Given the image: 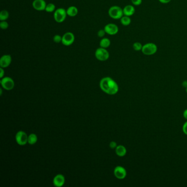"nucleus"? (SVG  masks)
Segmentation results:
<instances>
[{"mask_svg":"<svg viewBox=\"0 0 187 187\" xmlns=\"http://www.w3.org/2000/svg\"><path fill=\"white\" fill-rule=\"evenodd\" d=\"M100 87L103 91L109 94H115L118 92L117 83L110 77L103 78L101 81Z\"/></svg>","mask_w":187,"mask_h":187,"instance_id":"nucleus-1","label":"nucleus"},{"mask_svg":"<svg viewBox=\"0 0 187 187\" xmlns=\"http://www.w3.org/2000/svg\"><path fill=\"white\" fill-rule=\"evenodd\" d=\"M108 14L113 19H120L124 16L123 9L118 6H111L109 9Z\"/></svg>","mask_w":187,"mask_h":187,"instance_id":"nucleus-2","label":"nucleus"},{"mask_svg":"<svg viewBox=\"0 0 187 187\" xmlns=\"http://www.w3.org/2000/svg\"><path fill=\"white\" fill-rule=\"evenodd\" d=\"M157 51V44L153 42H149L143 45L141 52L146 55H155Z\"/></svg>","mask_w":187,"mask_h":187,"instance_id":"nucleus-3","label":"nucleus"},{"mask_svg":"<svg viewBox=\"0 0 187 187\" xmlns=\"http://www.w3.org/2000/svg\"><path fill=\"white\" fill-rule=\"evenodd\" d=\"M66 10L63 8L57 9L54 13V19L55 22L58 23H61L65 21L67 16Z\"/></svg>","mask_w":187,"mask_h":187,"instance_id":"nucleus-4","label":"nucleus"},{"mask_svg":"<svg viewBox=\"0 0 187 187\" xmlns=\"http://www.w3.org/2000/svg\"><path fill=\"white\" fill-rule=\"evenodd\" d=\"M109 53L106 48L99 47L95 52L96 58L100 61H106L109 58Z\"/></svg>","mask_w":187,"mask_h":187,"instance_id":"nucleus-5","label":"nucleus"},{"mask_svg":"<svg viewBox=\"0 0 187 187\" xmlns=\"http://www.w3.org/2000/svg\"><path fill=\"white\" fill-rule=\"evenodd\" d=\"M75 35L71 32H67L62 36V44L65 46H69L72 45L75 41Z\"/></svg>","mask_w":187,"mask_h":187,"instance_id":"nucleus-6","label":"nucleus"},{"mask_svg":"<svg viewBox=\"0 0 187 187\" xmlns=\"http://www.w3.org/2000/svg\"><path fill=\"white\" fill-rule=\"evenodd\" d=\"M104 29L106 34L110 35H115L118 33V25L113 23L108 24L105 26Z\"/></svg>","mask_w":187,"mask_h":187,"instance_id":"nucleus-7","label":"nucleus"},{"mask_svg":"<svg viewBox=\"0 0 187 187\" xmlns=\"http://www.w3.org/2000/svg\"><path fill=\"white\" fill-rule=\"evenodd\" d=\"M16 138L17 143L20 146H24L28 142V136L25 132L23 131L18 132Z\"/></svg>","mask_w":187,"mask_h":187,"instance_id":"nucleus-8","label":"nucleus"},{"mask_svg":"<svg viewBox=\"0 0 187 187\" xmlns=\"http://www.w3.org/2000/svg\"><path fill=\"white\" fill-rule=\"evenodd\" d=\"M47 6L46 2L44 0H34L33 2V7L37 11H45Z\"/></svg>","mask_w":187,"mask_h":187,"instance_id":"nucleus-9","label":"nucleus"},{"mask_svg":"<svg viewBox=\"0 0 187 187\" xmlns=\"http://www.w3.org/2000/svg\"><path fill=\"white\" fill-rule=\"evenodd\" d=\"M1 85L3 88L7 90H11L14 86V83L11 78L6 77L1 80Z\"/></svg>","mask_w":187,"mask_h":187,"instance_id":"nucleus-10","label":"nucleus"},{"mask_svg":"<svg viewBox=\"0 0 187 187\" xmlns=\"http://www.w3.org/2000/svg\"><path fill=\"white\" fill-rule=\"evenodd\" d=\"M12 62L11 56L9 55H5L1 57L0 59V66L1 68H5L9 66Z\"/></svg>","mask_w":187,"mask_h":187,"instance_id":"nucleus-11","label":"nucleus"},{"mask_svg":"<svg viewBox=\"0 0 187 187\" xmlns=\"http://www.w3.org/2000/svg\"><path fill=\"white\" fill-rule=\"evenodd\" d=\"M114 175L117 178L123 179L126 176V171L121 166H117L114 170Z\"/></svg>","mask_w":187,"mask_h":187,"instance_id":"nucleus-12","label":"nucleus"},{"mask_svg":"<svg viewBox=\"0 0 187 187\" xmlns=\"http://www.w3.org/2000/svg\"><path fill=\"white\" fill-rule=\"evenodd\" d=\"M124 16L131 17L135 13V8L133 5H128L123 9Z\"/></svg>","mask_w":187,"mask_h":187,"instance_id":"nucleus-13","label":"nucleus"},{"mask_svg":"<svg viewBox=\"0 0 187 187\" xmlns=\"http://www.w3.org/2000/svg\"><path fill=\"white\" fill-rule=\"evenodd\" d=\"M65 182V178L62 175H58L55 176L53 179V184L57 187H61L63 185Z\"/></svg>","mask_w":187,"mask_h":187,"instance_id":"nucleus-14","label":"nucleus"},{"mask_svg":"<svg viewBox=\"0 0 187 187\" xmlns=\"http://www.w3.org/2000/svg\"><path fill=\"white\" fill-rule=\"evenodd\" d=\"M78 12H79L78 9L75 6H70L66 9L67 15L69 16V17H75L78 14Z\"/></svg>","mask_w":187,"mask_h":187,"instance_id":"nucleus-15","label":"nucleus"},{"mask_svg":"<svg viewBox=\"0 0 187 187\" xmlns=\"http://www.w3.org/2000/svg\"><path fill=\"white\" fill-rule=\"evenodd\" d=\"M116 153L119 157H124L126 154V149L123 146H118L116 148Z\"/></svg>","mask_w":187,"mask_h":187,"instance_id":"nucleus-16","label":"nucleus"},{"mask_svg":"<svg viewBox=\"0 0 187 187\" xmlns=\"http://www.w3.org/2000/svg\"><path fill=\"white\" fill-rule=\"evenodd\" d=\"M110 44H111V41L110 40L106 37L102 39L99 42L100 47L106 49L110 46Z\"/></svg>","mask_w":187,"mask_h":187,"instance_id":"nucleus-17","label":"nucleus"},{"mask_svg":"<svg viewBox=\"0 0 187 187\" xmlns=\"http://www.w3.org/2000/svg\"><path fill=\"white\" fill-rule=\"evenodd\" d=\"M120 22L121 24L124 26H128L131 23V19L130 18V17L123 16L120 19Z\"/></svg>","mask_w":187,"mask_h":187,"instance_id":"nucleus-18","label":"nucleus"},{"mask_svg":"<svg viewBox=\"0 0 187 187\" xmlns=\"http://www.w3.org/2000/svg\"><path fill=\"white\" fill-rule=\"evenodd\" d=\"M9 16V13L7 10L3 9L0 12V20L1 21H5L8 19Z\"/></svg>","mask_w":187,"mask_h":187,"instance_id":"nucleus-19","label":"nucleus"},{"mask_svg":"<svg viewBox=\"0 0 187 187\" xmlns=\"http://www.w3.org/2000/svg\"><path fill=\"white\" fill-rule=\"evenodd\" d=\"M37 140V138L35 134H31L28 137V143L31 145L36 143Z\"/></svg>","mask_w":187,"mask_h":187,"instance_id":"nucleus-20","label":"nucleus"},{"mask_svg":"<svg viewBox=\"0 0 187 187\" xmlns=\"http://www.w3.org/2000/svg\"><path fill=\"white\" fill-rule=\"evenodd\" d=\"M55 6L53 3H50L47 4L45 11L48 13H52L53 12L55 11Z\"/></svg>","mask_w":187,"mask_h":187,"instance_id":"nucleus-21","label":"nucleus"},{"mask_svg":"<svg viewBox=\"0 0 187 187\" xmlns=\"http://www.w3.org/2000/svg\"><path fill=\"white\" fill-rule=\"evenodd\" d=\"M132 47L135 51H141L143 47V44L139 42H136L133 44Z\"/></svg>","mask_w":187,"mask_h":187,"instance_id":"nucleus-22","label":"nucleus"},{"mask_svg":"<svg viewBox=\"0 0 187 187\" xmlns=\"http://www.w3.org/2000/svg\"><path fill=\"white\" fill-rule=\"evenodd\" d=\"M9 24L6 20L5 21H1L0 23V28H1L2 30H6L7 28H9Z\"/></svg>","mask_w":187,"mask_h":187,"instance_id":"nucleus-23","label":"nucleus"},{"mask_svg":"<svg viewBox=\"0 0 187 187\" xmlns=\"http://www.w3.org/2000/svg\"><path fill=\"white\" fill-rule=\"evenodd\" d=\"M53 41L57 44H59L60 42H62V36H61L59 35H55L53 38Z\"/></svg>","mask_w":187,"mask_h":187,"instance_id":"nucleus-24","label":"nucleus"},{"mask_svg":"<svg viewBox=\"0 0 187 187\" xmlns=\"http://www.w3.org/2000/svg\"><path fill=\"white\" fill-rule=\"evenodd\" d=\"M131 2L133 6H140L142 3V0H131Z\"/></svg>","mask_w":187,"mask_h":187,"instance_id":"nucleus-25","label":"nucleus"},{"mask_svg":"<svg viewBox=\"0 0 187 187\" xmlns=\"http://www.w3.org/2000/svg\"><path fill=\"white\" fill-rule=\"evenodd\" d=\"M105 34H106V33H105V31L104 29H102V30H99L98 31L97 35H98V36L99 37L102 38V37H103L105 36Z\"/></svg>","mask_w":187,"mask_h":187,"instance_id":"nucleus-26","label":"nucleus"},{"mask_svg":"<svg viewBox=\"0 0 187 187\" xmlns=\"http://www.w3.org/2000/svg\"><path fill=\"white\" fill-rule=\"evenodd\" d=\"M183 131L184 132V134L187 135V121L184 123L183 126Z\"/></svg>","mask_w":187,"mask_h":187,"instance_id":"nucleus-27","label":"nucleus"},{"mask_svg":"<svg viewBox=\"0 0 187 187\" xmlns=\"http://www.w3.org/2000/svg\"><path fill=\"white\" fill-rule=\"evenodd\" d=\"M160 3L162 4H167V3H170L171 0H158Z\"/></svg>","mask_w":187,"mask_h":187,"instance_id":"nucleus-28","label":"nucleus"},{"mask_svg":"<svg viewBox=\"0 0 187 187\" xmlns=\"http://www.w3.org/2000/svg\"><path fill=\"white\" fill-rule=\"evenodd\" d=\"M110 146L111 148H115L116 147V143L115 142H111L110 144Z\"/></svg>","mask_w":187,"mask_h":187,"instance_id":"nucleus-29","label":"nucleus"},{"mask_svg":"<svg viewBox=\"0 0 187 187\" xmlns=\"http://www.w3.org/2000/svg\"><path fill=\"white\" fill-rule=\"evenodd\" d=\"M0 72H0V77H1V78H2V77H3V75H4V73H5V72H4L2 68H1Z\"/></svg>","mask_w":187,"mask_h":187,"instance_id":"nucleus-30","label":"nucleus"},{"mask_svg":"<svg viewBox=\"0 0 187 187\" xmlns=\"http://www.w3.org/2000/svg\"><path fill=\"white\" fill-rule=\"evenodd\" d=\"M183 116H184V118L187 120V109L185 110L183 113Z\"/></svg>","mask_w":187,"mask_h":187,"instance_id":"nucleus-31","label":"nucleus"},{"mask_svg":"<svg viewBox=\"0 0 187 187\" xmlns=\"http://www.w3.org/2000/svg\"><path fill=\"white\" fill-rule=\"evenodd\" d=\"M183 86L185 87H187V81H184L183 83Z\"/></svg>","mask_w":187,"mask_h":187,"instance_id":"nucleus-32","label":"nucleus"},{"mask_svg":"<svg viewBox=\"0 0 187 187\" xmlns=\"http://www.w3.org/2000/svg\"><path fill=\"white\" fill-rule=\"evenodd\" d=\"M186 92H187V88H186Z\"/></svg>","mask_w":187,"mask_h":187,"instance_id":"nucleus-33","label":"nucleus"}]
</instances>
